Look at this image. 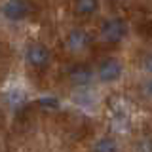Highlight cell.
<instances>
[{
	"label": "cell",
	"mask_w": 152,
	"mask_h": 152,
	"mask_svg": "<svg viewBox=\"0 0 152 152\" xmlns=\"http://www.w3.org/2000/svg\"><path fill=\"white\" fill-rule=\"evenodd\" d=\"M124 34H126V23L122 19L114 17L103 23L99 38H101V42H107V44H116V42H120L124 38Z\"/></svg>",
	"instance_id": "cell-1"
},
{
	"label": "cell",
	"mask_w": 152,
	"mask_h": 152,
	"mask_svg": "<svg viewBox=\"0 0 152 152\" xmlns=\"http://www.w3.org/2000/svg\"><path fill=\"white\" fill-rule=\"evenodd\" d=\"M27 61L36 69H42L50 63V51L44 44H32L27 50Z\"/></svg>",
	"instance_id": "cell-2"
},
{
	"label": "cell",
	"mask_w": 152,
	"mask_h": 152,
	"mask_svg": "<svg viewBox=\"0 0 152 152\" xmlns=\"http://www.w3.org/2000/svg\"><path fill=\"white\" fill-rule=\"evenodd\" d=\"M2 12H4V17L12 19V21H19V19H23L27 15L28 6H27L25 0H8L4 4Z\"/></svg>",
	"instance_id": "cell-3"
},
{
	"label": "cell",
	"mask_w": 152,
	"mask_h": 152,
	"mask_svg": "<svg viewBox=\"0 0 152 152\" xmlns=\"http://www.w3.org/2000/svg\"><path fill=\"white\" fill-rule=\"evenodd\" d=\"M120 74H122V65L114 59L103 61L101 66H99V78L103 82H114V80L120 78Z\"/></svg>",
	"instance_id": "cell-4"
},
{
	"label": "cell",
	"mask_w": 152,
	"mask_h": 152,
	"mask_svg": "<svg viewBox=\"0 0 152 152\" xmlns=\"http://www.w3.org/2000/svg\"><path fill=\"white\" fill-rule=\"evenodd\" d=\"M88 44H89V38L80 28H72L69 32V36H66V50L69 51H82L86 50Z\"/></svg>",
	"instance_id": "cell-5"
},
{
	"label": "cell",
	"mask_w": 152,
	"mask_h": 152,
	"mask_svg": "<svg viewBox=\"0 0 152 152\" xmlns=\"http://www.w3.org/2000/svg\"><path fill=\"white\" fill-rule=\"evenodd\" d=\"M69 78H70V82H72L74 86H78V88H84V86H88L89 82H91L93 72H91V69H89V66L78 65V66H74V69L70 70Z\"/></svg>",
	"instance_id": "cell-6"
},
{
	"label": "cell",
	"mask_w": 152,
	"mask_h": 152,
	"mask_svg": "<svg viewBox=\"0 0 152 152\" xmlns=\"http://www.w3.org/2000/svg\"><path fill=\"white\" fill-rule=\"evenodd\" d=\"M99 2L97 0H76V12L80 15H91L97 12Z\"/></svg>",
	"instance_id": "cell-7"
},
{
	"label": "cell",
	"mask_w": 152,
	"mask_h": 152,
	"mask_svg": "<svg viewBox=\"0 0 152 152\" xmlns=\"http://www.w3.org/2000/svg\"><path fill=\"white\" fill-rule=\"evenodd\" d=\"M93 152H116V142L112 139H108V137L99 139L93 146Z\"/></svg>",
	"instance_id": "cell-8"
},
{
	"label": "cell",
	"mask_w": 152,
	"mask_h": 152,
	"mask_svg": "<svg viewBox=\"0 0 152 152\" xmlns=\"http://www.w3.org/2000/svg\"><path fill=\"white\" fill-rule=\"evenodd\" d=\"M42 108H50V110H57L59 108V101H57L55 97H42L40 101H38Z\"/></svg>",
	"instance_id": "cell-9"
},
{
	"label": "cell",
	"mask_w": 152,
	"mask_h": 152,
	"mask_svg": "<svg viewBox=\"0 0 152 152\" xmlns=\"http://www.w3.org/2000/svg\"><path fill=\"white\" fill-rule=\"evenodd\" d=\"M74 101H78V104H82V107H88V104H91V103H93V99H91L88 93L84 91L82 95H80V93H76V95H74Z\"/></svg>",
	"instance_id": "cell-10"
},
{
	"label": "cell",
	"mask_w": 152,
	"mask_h": 152,
	"mask_svg": "<svg viewBox=\"0 0 152 152\" xmlns=\"http://www.w3.org/2000/svg\"><path fill=\"white\" fill-rule=\"evenodd\" d=\"M146 93H148L150 97H152V80H150L148 84H146Z\"/></svg>",
	"instance_id": "cell-11"
},
{
	"label": "cell",
	"mask_w": 152,
	"mask_h": 152,
	"mask_svg": "<svg viewBox=\"0 0 152 152\" xmlns=\"http://www.w3.org/2000/svg\"><path fill=\"white\" fill-rule=\"evenodd\" d=\"M146 69H148V70H150V72H152V57H150V59H148V61H146Z\"/></svg>",
	"instance_id": "cell-12"
}]
</instances>
